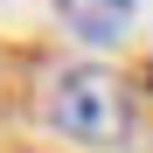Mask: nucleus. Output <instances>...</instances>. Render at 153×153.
I'll return each mask as SVG.
<instances>
[{
  "label": "nucleus",
  "instance_id": "f257e3e1",
  "mask_svg": "<svg viewBox=\"0 0 153 153\" xmlns=\"http://www.w3.org/2000/svg\"><path fill=\"white\" fill-rule=\"evenodd\" d=\"M42 111L49 125H56L63 139L76 146H125L132 139V91H125V76L105 70V63H70L49 76V91H42Z\"/></svg>",
  "mask_w": 153,
  "mask_h": 153
},
{
  "label": "nucleus",
  "instance_id": "f03ea898",
  "mask_svg": "<svg viewBox=\"0 0 153 153\" xmlns=\"http://www.w3.org/2000/svg\"><path fill=\"white\" fill-rule=\"evenodd\" d=\"M56 14H63V28L76 42H91V49H111L132 35V14H139V0H56Z\"/></svg>",
  "mask_w": 153,
  "mask_h": 153
}]
</instances>
